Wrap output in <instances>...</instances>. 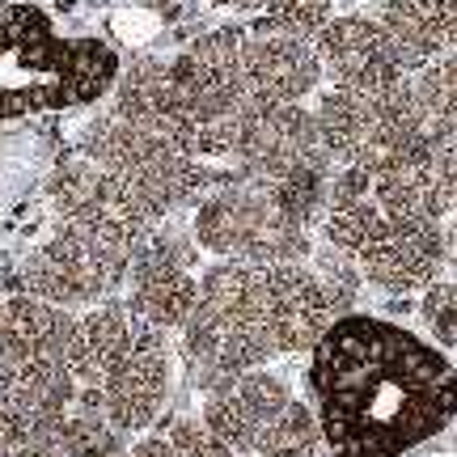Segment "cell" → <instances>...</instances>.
I'll return each instance as SVG.
<instances>
[{"mask_svg": "<svg viewBox=\"0 0 457 457\" xmlns=\"http://www.w3.org/2000/svg\"><path fill=\"white\" fill-rule=\"evenodd\" d=\"M305 386L330 457H407L457 420V369L445 347L373 313L330 322Z\"/></svg>", "mask_w": 457, "mask_h": 457, "instance_id": "6da1fadb", "label": "cell"}, {"mask_svg": "<svg viewBox=\"0 0 457 457\" xmlns=\"http://www.w3.org/2000/svg\"><path fill=\"white\" fill-rule=\"evenodd\" d=\"M77 411L111 428L145 432L162 415L170 394V343L165 330L131 313L128 301H102L81 313L77 335Z\"/></svg>", "mask_w": 457, "mask_h": 457, "instance_id": "7a4b0ae2", "label": "cell"}, {"mask_svg": "<svg viewBox=\"0 0 457 457\" xmlns=\"http://www.w3.org/2000/svg\"><path fill=\"white\" fill-rule=\"evenodd\" d=\"M119 55L102 38H60L38 4L0 13V123L94 106L119 81Z\"/></svg>", "mask_w": 457, "mask_h": 457, "instance_id": "3957f363", "label": "cell"}, {"mask_svg": "<svg viewBox=\"0 0 457 457\" xmlns=\"http://www.w3.org/2000/svg\"><path fill=\"white\" fill-rule=\"evenodd\" d=\"M322 233L381 293H424L445 271V225L386 208L373 174L360 165H339L330 174Z\"/></svg>", "mask_w": 457, "mask_h": 457, "instance_id": "277c9868", "label": "cell"}, {"mask_svg": "<svg viewBox=\"0 0 457 457\" xmlns=\"http://www.w3.org/2000/svg\"><path fill=\"white\" fill-rule=\"evenodd\" d=\"M322 148L335 165H360V170H390L428 157L432 148L457 136L424 111L411 77L381 94L360 89H335L318 98L313 111Z\"/></svg>", "mask_w": 457, "mask_h": 457, "instance_id": "5b68a950", "label": "cell"}, {"mask_svg": "<svg viewBox=\"0 0 457 457\" xmlns=\"http://www.w3.org/2000/svg\"><path fill=\"white\" fill-rule=\"evenodd\" d=\"M182 352L208 390L276 356L262 313L259 267L216 259L199 276L195 310L182 322Z\"/></svg>", "mask_w": 457, "mask_h": 457, "instance_id": "8992f818", "label": "cell"}, {"mask_svg": "<svg viewBox=\"0 0 457 457\" xmlns=\"http://www.w3.org/2000/svg\"><path fill=\"white\" fill-rule=\"evenodd\" d=\"M191 233H195L199 250L225 262H250V267L305 262L313 250L310 228L288 220L276 208V199L242 174L199 199Z\"/></svg>", "mask_w": 457, "mask_h": 457, "instance_id": "52a82bcc", "label": "cell"}, {"mask_svg": "<svg viewBox=\"0 0 457 457\" xmlns=\"http://www.w3.org/2000/svg\"><path fill=\"white\" fill-rule=\"evenodd\" d=\"M81 157L106 165L114 179L128 182L131 195L140 199L157 220L179 212L182 204L199 199L204 187H208L204 162H195L191 153H182L179 145H170L153 131L123 123L119 114H98L94 123H85Z\"/></svg>", "mask_w": 457, "mask_h": 457, "instance_id": "ba28073f", "label": "cell"}, {"mask_svg": "<svg viewBox=\"0 0 457 457\" xmlns=\"http://www.w3.org/2000/svg\"><path fill=\"white\" fill-rule=\"evenodd\" d=\"M242 26H216V30L191 38L170 60V77L182 106L199 131V162H225L228 123L245 106L242 81Z\"/></svg>", "mask_w": 457, "mask_h": 457, "instance_id": "9c48e42d", "label": "cell"}, {"mask_svg": "<svg viewBox=\"0 0 457 457\" xmlns=\"http://www.w3.org/2000/svg\"><path fill=\"white\" fill-rule=\"evenodd\" d=\"M131 245H119L102 233L64 225L51 233L43 245H34L21 262V288L38 301L81 310V305H102L111 301L119 284H128Z\"/></svg>", "mask_w": 457, "mask_h": 457, "instance_id": "30bf717a", "label": "cell"}, {"mask_svg": "<svg viewBox=\"0 0 457 457\" xmlns=\"http://www.w3.org/2000/svg\"><path fill=\"white\" fill-rule=\"evenodd\" d=\"M225 162L237 165L242 179L271 182L284 179L293 170H310V165H335L322 148L313 111L301 102H250L242 114L228 123L225 136Z\"/></svg>", "mask_w": 457, "mask_h": 457, "instance_id": "8fae6325", "label": "cell"}, {"mask_svg": "<svg viewBox=\"0 0 457 457\" xmlns=\"http://www.w3.org/2000/svg\"><path fill=\"white\" fill-rule=\"evenodd\" d=\"M47 199L64 225L102 233V237H111L119 245H131V250L162 225L140 199L131 195L128 182L114 179L106 165L89 162L81 153L51 170Z\"/></svg>", "mask_w": 457, "mask_h": 457, "instance_id": "7c38bea8", "label": "cell"}, {"mask_svg": "<svg viewBox=\"0 0 457 457\" xmlns=\"http://www.w3.org/2000/svg\"><path fill=\"white\" fill-rule=\"evenodd\" d=\"M199 242L195 233L157 225L136 245L128 267V305L157 330H182L199 296L195 276Z\"/></svg>", "mask_w": 457, "mask_h": 457, "instance_id": "4fadbf2b", "label": "cell"}, {"mask_svg": "<svg viewBox=\"0 0 457 457\" xmlns=\"http://www.w3.org/2000/svg\"><path fill=\"white\" fill-rule=\"evenodd\" d=\"M318 64L335 89H360V94H381L411 77L403 51L394 47L377 13H335L313 34Z\"/></svg>", "mask_w": 457, "mask_h": 457, "instance_id": "5bb4252c", "label": "cell"}, {"mask_svg": "<svg viewBox=\"0 0 457 457\" xmlns=\"http://www.w3.org/2000/svg\"><path fill=\"white\" fill-rule=\"evenodd\" d=\"M259 279H262V313H267V330H271L276 356L313 352V343L322 339L327 327L339 318L318 271L305 267V262H276V267H259Z\"/></svg>", "mask_w": 457, "mask_h": 457, "instance_id": "9a60e30c", "label": "cell"}, {"mask_svg": "<svg viewBox=\"0 0 457 457\" xmlns=\"http://www.w3.org/2000/svg\"><path fill=\"white\" fill-rule=\"evenodd\" d=\"M242 81H245V106L250 102H267V106L305 102L322 81V64H318L313 38L250 26L242 34Z\"/></svg>", "mask_w": 457, "mask_h": 457, "instance_id": "2e32d148", "label": "cell"}, {"mask_svg": "<svg viewBox=\"0 0 457 457\" xmlns=\"http://www.w3.org/2000/svg\"><path fill=\"white\" fill-rule=\"evenodd\" d=\"M111 114H119L123 123H136V128L162 136L170 145H179L182 153H191L199 162V131L191 123V114L182 106L179 89H174V77H170V64L162 60H136L119 72V81L111 89Z\"/></svg>", "mask_w": 457, "mask_h": 457, "instance_id": "e0dca14e", "label": "cell"}, {"mask_svg": "<svg viewBox=\"0 0 457 457\" xmlns=\"http://www.w3.org/2000/svg\"><path fill=\"white\" fill-rule=\"evenodd\" d=\"M293 403V390L279 381L276 373H237L208 390L204 403V424L233 449V453H254L262 432L279 420V411Z\"/></svg>", "mask_w": 457, "mask_h": 457, "instance_id": "ac0fdd59", "label": "cell"}, {"mask_svg": "<svg viewBox=\"0 0 457 457\" xmlns=\"http://www.w3.org/2000/svg\"><path fill=\"white\" fill-rule=\"evenodd\" d=\"M81 318L64 305H51L21 293L0 305V360L9 364H64L77 360Z\"/></svg>", "mask_w": 457, "mask_h": 457, "instance_id": "d6986e66", "label": "cell"}, {"mask_svg": "<svg viewBox=\"0 0 457 457\" xmlns=\"http://www.w3.org/2000/svg\"><path fill=\"white\" fill-rule=\"evenodd\" d=\"M377 21L411 72L457 51V0H377Z\"/></svg>", "mask_w": 457, "mask_h": 457, "instance_id": "ffe728a7", "label": "cell"}, {"mask_svg": "<svg viewBox=\"0 0 457 457\" xmlns=\"http://www.w3.org/2000/svg\"><path fill=\"white\" fill-rule=\"evenodd\" d=\"M77 407V373L64 364L0 360V424H43Z\"/></svg>", "mask_w": 457, "mask_h": 457, "instance_id": "44dd1931", "label": "cell"}, {"mask_svg": "<svg viewBox=\"0 0 457 457\" xmlns=\"http://www.w3.org/2000/svg\"><path fill=\"white\" fill-rule=\"evenodd\" d=\"M21 457H128L123 432L89 411L55 415L43 424H26Z\"/></svg>", "mask_w": 457, "mask_h": 457, "instance_id": "7402d4cb", "label": "cell"}, {"mask_svg": "<svg viewBox=\"0 0 457 457\" xmlns=\"http://www.w3.org/2000/svg\"><path fill=\"white\" fill-rule=\"evenodd\" d=\"M254 457H327V441H322V428L318 415L305 403H288L279 411V420L262 432Z\"/></svg>", "mask_w": 457, "mask_h": 457, "instance_id": "603a6c76", "label": "cell"}, {"mask_svg": "<svg viewBox=\"0 0 457 457\" xmlns=\"http://www.w3.org/2000/svg\"><path fill=\"white\" fill-rule=\"evenodd\" d=\"M330 17H335V0H262L250 26L296 34V38H313Z\"/></svg>", "mask_w": 457, "mask_h": 457, "instance_id": "cb8c5ba5", "label": "cell"}, {"mask_svg": "<svg viewBox=\"0 0 457 457\" xmlns=\"http://www.w3.org/2000/svg\"><path fill=\"white\" fill-rule=\"evenodd\" d=\"M411 85L424 102V111L449 131H457V51L424 64L420 72H411Z\"/></svg>", "mask_w": 457, "mask_h": 457, "instance_id": "d4e9b609", "label": "cell"}, {"mask_svg": "<svg viewBox=\"0 0 457 457\" xmlns=\"http://www.w3.org/2000/svg\"><path fill=\"white\" fill-rule=\"evenodd\" d=\"M420 322L436 347H457V279H432L420 296Z\"/></svg>", "mask_w": 457, "mask_h": 457, "instance_id": "484cf974", "label": "cell"}, {"mask_svg": "<svg viewBox=\"0 0 457 457\" xmlns=\"http://www.w3.org/2000/svg\"><path fill=\"white\" fill-rule=\"evenodd\" d=\"M318 279H322V288H327V296H330V305H335V313H352V301H356V293H360V267L343 250H335V245H327L322 254H318Z\"/></svg>", "mask_w": 457, "mask_h": 457, "instance_id": "4316f807", "label": "cell"}, {"mask_svg": "<svg viewBox=\"0 0 457 457\" xmlns=\"http://www.w3.org/2000/svg\"><path fill=\"white\" fill-rule=\"evenodd\" d=\"M162 436L170 441L174 457H233V449L204 420H170L162 424Z\"/></svg>", "mask_w": 457, "mask_h": 457, "instance_id": "83f0119b", "label": "cell"}, {"mask_svg": "<svg viewBox=\"0 0 457 457\" xmlns=\"http://www.w3.org/2000/svg\"><path fill=\"white\" fill-rule=\"evenodd\" d=\"M420 165H424L428 187H432V195H436V204H441V212L457 216V136L441 140V145L432 148Z\"/></svg>", "mask_w": 457, "mask_h": 457, "instance_id": "f1b7e54d", "label": "cell"}, {"mask_svg": "<svg viewBox=\"0 0 457 457\" xmlns=\"http://www.w3.org/2000/svg\"><path fill=\"white\" fill-rule=\"evenodd\" d=\"M140 9H148V13H157L162 21H179V17L191 13V4L195 0H136Z\"/></svg>", "mask_w": 457, "mask_h": 457, "instance_id": "f546056e", "label": "cell"}, {"mask_svg": "<svg viewBox=\"0 0 457 457\" xmlns=\"http://www.w3.org/2000/svg\"><path fill=\"white\" fill-rule=\"evenodd\" d=\"M128 457H174V449H170V441H165L162 428H157V432H148V436H140V441L131 445Z\"/></svg>", "mask_w": 457, "mask_h": 457, "instance_id": "4dcf8cb0", "label": "cell"}, {"mask_svg": "<svg viewBox=\"0 0 457 457\" xmlns=\"http://www.w3.org/2000/svg\"><path fill=\"white\" fill-rule=\"evenodd\" d=\"M445 267H453L457 271V216L445 225Z\"/></svg>", "mask_w": 457, "mask_h": 457, "instance_id": "1f68e13d", "label": "cell"}, {"mask_svg": "<svg viewBox=\"0 0 457 457\" xmlns=\"http://www.w3.org/2000/svg\"><path fill=\"white\" fill-rule=\"evenodd\" d=\"M212 4H220V9H237V13H259L262 0H212Z\"/></svg>", "mask_w": 457, "mask_h": 457, "instance_id": "d6a6232c", "label": "cell"}, {"mask_svg": "<svg viewBox=\"0 0 457 457\" xmlns=\"http://www.w3.org/2000/svg\"><path fill=\"white\" fill-rule=\"evenodd\" d=\"M9 4H13V0H0V13H4V9H9Z\"/></svg>", "mask_w": 457, "mask_h": 457, "instance_id": "836d02e7", "label": "cell"}]
</instances>
